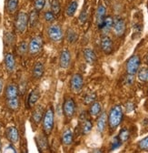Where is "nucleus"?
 <instances>
[{
    "mask_svg": "<svg viewBox=\"0 0 148 153\" xmlns=\"http://www.w3.org/2000/svg\"><path fill=\"white\" fill-rule=\"evenodd\" d=\"M124 117V113H123V108L120 105H116L112 108H111L109 112V116H108V123L109 127L111 128H117L120 123L123 120Z\"/></svg>",
    "mask_w": 148,
    "mask_h": 153,
    "instance_id": "f257e3e1",
    "label": "nucleus"
},
{
    "mask_svg": "<svg viewBox=\"0 0 148 153\" xmlns=\"http://www.w3.org/2000/svg\"><path fill=\"white\" fill-rule=\"evenodd\" d=\"M54 128V110L52 108H49L43 117V128L46 135L52 132Z\"/></svg>",
    "mask_w": 148,
    "mask_h": 153,
    "instance_id": "f03ea898",
    "label": "nucleus"
},
{
    "mask_svg": "<svg viewBox=\"0 0 148 153\" xmlns=\"http://www.w3.org/2000/svg\"><path fill=\"white\" fill-rule=\"evenodd\" d=\"M48 36L53 42H60L64 37V33L61 27L57 24L51 25L48 27Z\"/></svg>",
    "mask_w": 148,
    "mask_h": 153,
    "instance_id": "7ed1b4c3",
    "label": "nucleus"
},
{
    "mask_svg": "<svg viewBox=\"0 0 148 153\" xmlns=\"http://www.w3.org/2000/svg\"><path fill=\"white\" fill-rule=\"evenodd\" d=\"M28 25V16L27 14L24 13V12H19L16 16L15 18V28L17 30V32L19 33H24L27 30Z\"/></svg>",
    "mask_w": 148,
    "mask_h": 153,
    "instance_id": "20e7f679",
    "label": "nucleus"
},
{
    "mask_svg": "<svg viewBox=\"0 0 148 153\" xmlns=\"http://www.w3.org/2000/svg\"><path fill=\"white\" fill-rule=\"evenodd\" d=\"M140 64H141V59H140L139 56H137V55L132 56L126 62L127 74L135 75L140 68Z\"/></svg>",
    "mask_w": 148,
    "mask_h": 153,
    "instance_id": "39448f33",
    "label": "nucleus"
},
{
    "mask_svg": "<svg viewBox=\"0 0 148 153\" xmlns=\"http://www.w3.org/2000/svg\"><path fill=\"white\" fill-rule=\"evenodd\" d=\"M70 87H71V90L74 93H79L84 87V79L82 75L78 73L73 75L70 81Z\"/></svg>",
    "mask_w": 148,
    "mask_h": 153,
    "instance_id": "423d86ee",
    "label": "nucleus"
},
{
    "mask_svg": "<svg viewBox=\"0 0 148 153\" xmlns=\"http://www.w3.org/2000/svg\"><path fill=\"white\" fill-rule=\"evenodd\" d=\"M43 48V40L40 36H35L33 37L30 43H29V46H28V50H29V53L31 55H35L38 54L41 51Z\"/></svg>",
    "mask_w": 148,
    "mask_h": 153,
    "instance_id": "0eeeda50",
    "label": "nucleus"
},
{
    "mask_svg": "<svg viewBox=\"0 0 148 153\" xmlns=\"http://www.w3.org/2000/svg\"><path fill=\"white\" fill-rule=\"evenodd\" d=\"M63 108H64V114L66 118L68 119L73 118V116L75 115V112H76V104H75V101L73 100V99L71 98L66 99L64 105H63Z\"/></svg>",
    "mask_w": 148,
    "mask_h": 153,
    "instance_id": "6e6552de",
    "label": "nucleus"
},
{
    "mask_svg": "<svg viewBox=\"0 0 148 153\" xmlns=\"http://www.w3.org/2000/svg\"><path fill=\"white\" fill-rule=\"evenodd\" d=\"M113 29L115 31V34L117 36H122L124 34L125 31V22L122 17H116L114 19V25H113Z\"/></svg>",
    "mask_w": 148,
    "mask_h": 153,
    "instance_id": "1a4fd4ad",
    "label": "nucleus"
},
{
    "mask_svg": "<svg viewBox=\"0 0 148 153\" xmlns=\"http://www.w3.org/2000/svg\"><path fill=\"white\" fill-rule=\"evenodd\" d=\"M59 64L62 68H67L71 64V54L67 49H64L59 57Z\"/></svg>",
    "mask_w": 148,
    "mask_h": 153,
    "instance_id": "9d476101",
    "label": "nucleus"
},
{
    "mask_svg": "<svg viewBox=\"0 0 148 153\" xmlns=\"http://www.w3.org/2000/svg\"><path fill=\"white\" fill-rule=\"evenodd\" d=\"M101 48L105 54H110L113 50V41L107 35L101 38Z\"/></svg>",
    "mask_w": 148,
    "mask_h": 153,
    "instance_id": "9b49d317",
    "label": "nucleus"
},
{
    "mask_svg": "<svg viewBox=\"0 0 148 153\" xmlns=\"http://www.w3.org/2000/svg\"><path fill=\"white\" fill-rule=\"evenodd\" d=\"M7 137L8 139V140L13 143L15 144L19 140V134H18L17 129L15 127H9L7 129Z\"/></svg>",
    "mask_w": 148,
    "mask_h": 153,
    "instance_id": "f8f14e48",
    "label": "nucleus"
},
{
    "mask_svg": "<svg viewBox=\"0 0 148 153\" xmlns=\"http://www.w3.org/2000/svg\"><path fill=\"white\" fill-rule=\"evenodd\" d=\"M74 140V134H73V130L71 128H66L61 136V141L64 145L66 146H70L73 143Z\"/></svg>",
    "mask_w": 148,
    "mask_h": 153,
    "instance_id": "ddd939ff",
    "label": "nucleus"
},
{
    "mask_svg": "<svg viewBox=\"0 0 148 153\" xmlns=\"http://www.w3.org/2000/svg\"><path fill=\"white\" fill-rule=\"evenodd\" d=\"M105 13H106V8L103 6V5H100L96 10V23H97V26L98 27L101 29L102 26H103V23H104V20L105 18Z\"/></svg>",
    "mask_w": 148,
    "mask_h": 153,
    "instance_id": "4468645a",
    "label": "nucleus"
},
{
    "mask_svg": "<svg viewBox=\"0 0 148 153\" xmlns=\"http://www.w3.org/2000/svg\"><path fill=\"white\" fill-rule=\"evenodd\" d=\"M6 97L7 100L18 98V88L15 84H10L6 88Z\"/></svg>",
    "mask_w": 148,
    "mask_h": 153,
    "instance_id": "2eb2a0df",
    "label": "nucleus"
},
{
    "mask_svg": "<svg viewBox=\"0 0 148 153\" xmlns=\"http://www.w3.org/2000/svg\"><path fill=\"white\" fill-rule=\"evenodd\" d=\"M5 64H6V68L8 72H13L15 68V57L13 56V54L11 53H7L6 54L5 56Z\"/></svg>",
    "mask_w": 148,
    "mask_h": 153,
    "instance_id": "dca6fc26",
    "label": "nucleus"
},
{
    "mask_svg": "<svg viewBox=\"0 0 148 153\" xmlns=\"http://www.w3.org/2000/svg\"><path fill=\"white\" fill-rule=\"evenodd\" d=\"M84 57H85V61L90 65L94 64L96 61V55L95 51L89 48H87L84 50Z\"/></svg>",
    "mask_w": 148,
    "mask_h": 153,
    "instance_id": "f3484780",
    "label": "nucleus"
},
{
    "mask_svg": "<svg viewBox=\"0 0 148 153\" xmlns=\"http://www.w3.org/2000/svg\"><path fill=\"white\" fill-rule=\"evenodd\" d=\"M107 120H108V118H107V115L105 112H103L98 120H97V122H96V128L99 132H104L105 128H106V124H107Z\"/></svg>",
    "mask_w": 148,
    "mask_h": 153,
    "instance_id": "a211bd4d",
    "label": "nucleus"
},
{
    "mask_svg": "<svg viewBox=\"0 0 148 153\" xmlns=\"http://www.w3.org/2000/svg\"><path fill=\"white\" fill-rule=\"evenodd\" d=\"M113 25H114V19L112 16H105V20H104V23H103V26L101 27L104 35H107L111 30L113 28Z\"/></svg>",
    "mask_w": 148,
    "mask_h": 153,
    "instance_id": "6ab92c4d",
    "label": "nucleus"
},
{
    "mask_svg": "<svg viewBox=\"0 0 148 153\" xmlns=\"http://www.w3.org/2000/svg\"><path fill=\"white\" fill-rule=\"evenodd\" d=\"M44 108L43 106H38L36 107L35 109L33 112V120L35 124H39L40 121L42 120L43 117H44Z\"/></svg>",
    "mask_w": 148,
    "mask_h": 153,
    "instance_id": "aec40b11",
    "label": "nucleus"
},
{
    "mask_svg": "<svg viewBox=\"0 0 148 153\" xmlns=\"http://www.w3.org/2000/svg\"><path fill=\"white\" fill-rule=\"evenodd\" d=\"M45 72V68L44 65L41 62H36L34 68H33V76L34 78L36 79H41Z\"/></svg>",
    "mask_w": 148,
    "mask_h": 153,
    "instance_id": "412c9836",
    "label": "nucleus"
},
{
    "mask_svg": "<svg viewBox=\"0 0 148 153\" xmlns=\"http://www.w3.org/2000/svg\"><path fill=\"white\" fill-rule=\"evenodd\" d=\"M101 110H102V105L100 102H97V101H95L92 103L91 107H90V109H89V114L91 115L92 117H97L98 115L101 113Z\"/></svg>",
    "mask_w": 148,
    "mask_h": 153,
    "instance_id": "4be33fe9",
    "label": "nucleus"
},
{
    "mask_svg": "<svg viewBox=\"0 0 148 153\" xmlns=\"http://www.w3.org/2000/svg\"><path fill=\"white\" fill-rule=\"evenodd\" d=\"M77 7H78V2L77 1V0H73V1H71L69 3V5L67 6V7L66 9V15L69 17L73 16L76 14Z\"/></svg>",
    "mask_w": 148,
    "mask_h": 153,
    "instance_id": "5701e85b",
    "label": "nucleus"
},
{
    "mask_svg": "<svg viewBox=\"0 0 148 153\" xmlns=\"http://www.w3.org/2000/svg\"><path fill=\"white\" fill-rule=\"evenodd\" d=\"M39 97H40L39 90H38V89H35V90H33V91L30 93L29 98H28V105H29V107H33L36 102H38Z\"/></svg>",
    "mask_w": 148,
    "mask_h": 153,
    "instance_id": "b1692460",
    "label": "nucleus"
},
{
    "mask_svg": "<svg viewBox=\"0 0 148 153\" xmlns=\"http://www.w3.org/2000/svg\"><path fill=\"white\" fill-rule=\"evenodd\" d=\"M18 7V0H7V9L8 13L14 14Z\"/></svg>",
    "mask_w": 148,
    "mask_h": 153,
    "instance_id": "393cba45",
    "label": "nucleus"
},
{
    "mask_svg": "<svg viewBox=\"0 0 148 153\" xmlns=\"http://www.w3.org/2000/svg\"><path fill=\"white\" fill-rule=\"evenodd\" d=\"M38 13L35 9L30 13L28 16V23L32 27H34L36 25V23H38Z\"/></svg>",
    "mask_w": 148,
    "mask_h": 153,
    "instance_id": "a878e982",
    "label": "nucleus"
},
{
    "mask_svg": "<svg viewBox=\"0 0 148 153\" xmlns=\"http://www.w3.org/2000/svg\"><path fill=\"white\" fill-rule=\"evenodd\" d=\"M7 107H8L10 109L16 110L18 108H19V105H20L19 99H18V98H15V99L7 100Z\"/></svg>",
    "mask_w": 148,
    "mask_h": 153,
    "instance_id": "bb28decb",
    "label": "nucleus"
},
{
    "mask_svg": "<svg viewBox=\"0 0 148 153\" xmlns=\"http://www.w3.org/2000/svg\"><path fill=\"white\" fill-rule=\"evenodd\" d=\"M92 128H93V124H92V122L88 120H85L83 125H82V132L83 134H85V135H86V134H89L92 130Z\"/></svg>",
    "mask_w": 148,
    "mask_h": 153,
    "instance_id": "cd10ccee",
    "label": "nucleus"
},
{
    "mask_svg": "<svg viewBox=\"0 0 148 153\" xmlns=\"http://www.w3.org/2000/svg\"><path fill=\"white\" fill-rule=\"evenodd\" d=\"M118 138L121 140V142H125L129 140V138H130V132H129V130L126 128H123L119 133Z\"/></svg>",
    "mask_w": 148,
    "mask_h": 153,
    "instance_id": "c85d7f7f",
    "label": "nucleus"
},
{
    "mask_svg": "<svg viewBox=\"0 0 148 153\" xmlns=\"http://www.w3.org/2000/svg\"><path fill=\"white\" fill-rule=\"evenodd\" d=\"M77 38V34L73 29H68L66 34V39L69 43H74Z\"/></svg>",
    "mask_w": 148,
    "mask_h": 153,
    "instance_id": "c756f323",
    "label": "nucleus"
},
{
    "mask_svg": "<svg viewBox=\"0 0 148 153\" xmlns=\"http://www.w3.org/2000/svg\"><path fill=\"white\" fill-rule=\"evenodd\" d=\"M38 145L40 147L41 149H46L47 148V140L45 136L40 135L38 139Z\"/></svg>",
    "mask_w": 148,
    "mask_h": 153,
    "instance_id": "7c9ffc66",
    "label": "nucleus"
},
{
    "mask_svg": "<svg viewBox=\"0 0 148 153\" xmlns=\"http://www.w3.org/2000/svg\"><path fill=\"white\" fill-rule=\"evenodd\" d=\"M96 96L95 93H90V94H87L85 97L84 98V102L85 104L88 105V104H92L93 102L96 101Z\"/></svg>",
    "mask_w": 148,
    "mask_h": 153,
    "instance_id": "2f4dec72",
    "label": "nucleus"
},
{
    "mask_svg": "<svg viewBox=\"0 0 148 153\" xmlns=\"http://www.w3.org/2000/svg\"><path fill=\"white\" fill-rule=\"evenodd\" d=\"M51 11L54 15L59 14V12H60V4L58 2V0H53L52 5H51Z\"/></svg>",
    "mask_w": 148,
    "mask_h": 153,
    "instance_id": "473e14b6",
    "label": "nucleus"
},
{
    "mask_svg": "<svg viewBox=\"0 0 148 153\" xmlns=\"http://www.w3.org/2000/svg\"><path fill=\"white\" fill-rule=\"evenodd\" d=\"M137 74H138V79L140 81H146V74H147V69L143 68L141 69H138L137 71Z\"/></svg>",
    "mask_w": 148,
    "mask_h": 153,
    "instance_id": "72a5a7b5",
    "label": "nucleus"
},
{
    "mask_svg": "<svg viewBox=\"0 0 148 153\" xmlns=\"http://www.w3.org/2000/svg\"><path fill=\"white\" fill-rule=\"evenodd\" d=\"M54 16H55V15L53 14L52 11H46V12L45 13V15H44V18H45V20H46V22L52 23V22L54 21V18H55Z\"/></svg>",
    "mask_w": 148,
    "mask_h": 153,
    "instance_id": "f704fd0d",
    "label": "nucleus"
},
{
    "mask_svg": "<svg viewBox=\"0 0 148 153\" xmlns=\"http://www.w3.org/2000/svg\"><path fill=\"white\" fill-rule=\"evenodd\" d=\"M46 5V0H35V9L36 11H41Z\"/></svg>",
    "mask_w": 148,
    "mask_h": 153,
    "instance_id": "c9c22d12",
    "label": "nucleus"
},
{
    "mask_svg": "<svg viewBox=\"0 0 148 153\" xmlns=\"http://www.w3.org/2000/svg\"><path fill=\"white\" fill-rule=\"evenodd\" d=\"M139 148H140L141 149H144V150L148 149V137L144 138V140H142L139 142Z\"/></svg>",
    "mask_w": 148,
    "mask_h": 153,
    "instance_id": "e433bc0d",
    "label": "nucleus"
},
{
    "mask_svg": "<svg viewBox=\"0 0 148 153\" xmlns=\"http://www.w3.org/2000/svg\"><path fill=\"white\" fill-rule=\"evenodd\" d=\"M27 45L25 43V42H22L20 45H19V47H18V53L19 54H21V55H24L26 52H27Z\"/></svg>",
    "mask_w": 148,
    "mask_h": 153,
    "instance_id": "4c0bfd02",
    "label": "nucleus"
},
{
    "mask_svg": "<svg viewBox=\"0 0 148 153\" xmlns=\"http://www.w3.org/2000/svg\"><path fill=\"white\" fill-rule=\"evenodd\" d=\"M135 75H131V74H128L127 76L125 78V82L127 85H132L135 81Z\"/></svg>",
    "mask_w": 148,
    "mask_h": 153,
    "instance_id": "58836bf2",
    "label": "nucleus"
},
{
    "mask_svg": "<svg viewBox=\"0 0 148 153\" xmlns=\"http://www.w3.org/2000/svg\"><path fill=\"white\" fill-rule=\"evenodd\" d=\"M79 19H80V22H81V23H84V22L86 21V19H87V13H86L85 10H84V11L81 13Z\"/></svg>",
    "mask_w": 148,
    "mask_h": 153,
    "instance_id": "ea45409f",
    "label": "nucleus"
},
{
    "mask_svg": "<svg viewBox=\"0 0 148 153\" xmlns=\"http://www.w3.org/2000/svg\"><path fill=\"white\" fill-rule=\"evenodd\" d=\"M2 89H3V80L0 79V94L2 92Z\"/></svg>",
    "mask_w": 148,
    "mask_h": 153,
    "instance_id": "a19ab883",
    "label": "nucleus"
},
{
    "mask_svg": "<svg viewBox=\"0 0 148 153\" xmlns=\"http://www.w3.org/2000/svg\"><path fill=\"white\" fill-rule=\"evenodd\" d=\"M146 81H148V69H147V74H146Z\"/></svg>",
    "mask_w": 148,
    "mask_h": 153,
    "instance_id": "79ce46f5",
    "label": "nucleus"
},
{
    "mask_svg": "<svg viewBox=\"0 0 148 153\" xmlns=\"http://www.w3.org/2000/svg\"><path fill=\"white\" fill-rule=\"evenodd\" d=\"M1 148H2V146H1V140H0V151H1Z\"/></svg>",
    "mask_w": 148,
    "mask_h": 153,
    "instance_id": "37998d69",
    "label": "nucleus"
},
{
    "mask_svg": "<svg viewBox=\"0 0 148 153\" xmlns=\"http://www.w3.org/2000/svg\"><path fill=\"white\" fill-rule=\"evenodd\" d=\"M147 62H148V56H147Z\"/></svg>",
    "mask_w": 148,
    "mask_h": 153,
    "instance_id": "c03bdc74",
    "label": "nucleus"
}]
</instances>
